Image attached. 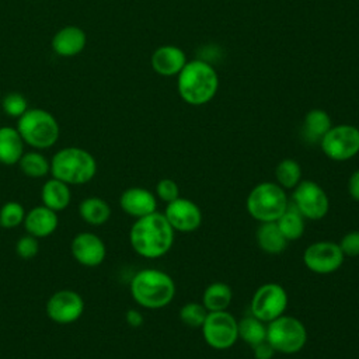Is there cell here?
Segmentation results:
<instances>
[{
	"mask_svg": "<svg viewBox=\"0 0 359 359\" xmlns=\"http://www.w3.org/2000/svg\"><path fill=\"white\" fill-rule=\"evenodd\" d=\"M252 352H254V358L255 359H272L275 349L273 346L265 339L257 345L252 346Z\"/></svg>",
	"mask_w": 359,
	"mask_h": 359,
	"instance_id": "d590c367",
	"label": "cell"
},
{
	"mask_svg": "<svg viewBox=\"0 0 359 359\" xmlns=\"http://www.w3.org/2000/svg\"><path fill=\"white\" fill-rule=\"evenodd\" d=\"M331 116L320 108L309 111L303 121V136L310 143H317L331 129Z\"/></svg>",
	"mask_w": 359,
	"mask_h": 359,
	"instance_id": "7402d4cb",
	"label": "cell"
},
{
	"mask_svg": "<svg viewBox=\"0 0 359 359\" xmlns=\"http://www.w3.org/2000/svg\"><path fill=\"white\" fill-rule=\"evenodd\" d=\"M25 209L20 202L10 201L0 208V226L4 229H14L24 223Z\"/></svg>",
	"mask_w": 359,
	"mask_h": 359,
	"instance_id": "f546056e",
	"label": "cell"
},
{
	"mask_svg": "<svg viewBox=\"0 0 359 359\" xmlns=\"http://www.w3.org/2000/svg\"><path fill=\"white\" fill-rule=\"evenodd\" d=\"M201 328L205 342L213 349H229L238 339V321L227 310L208 311Z\"/></svg>",
	"mask_w": 359,
	"mask_h": 359,
	"instance_id": "ba28073f",
	"label": "cell"
},
{
	"mask_svg": "<svg viewBox=\"0 0 359 359\" xmlns=\"http://www.w3.org/2000/svg\"><path fill=\"white\" fill-rule=\"evenodd\" d=\"M245 206L255 220L261 223L276 222L287 209V196L276 182H261L250 191Z\"/></svg>",
	"mask_w": 359,
	"mask_h": 359,
	"instance_id": "8992f818",
	"label": "cell"
},
{
	"mask_svg": "<svg viewBox=\"0 0 359 359\" xmlns=\"http://www.w3.org/2000/svg\"><path fill=\"white\" fill-rule=\"evenodd\" d=\"M125 320L130 327L137 328L143 324V314L136 309H129L125 314Z\"/></svg>",
	"mask_w": 359,
	"mask_h": 359,
	"instance_id": "74e56055",
	"label": "cell"
},
{
	"mask_svg": "<svg viewBox=\"0 0 359 359\" xmlns=\"http://www.w3.org/2000/svg\"><path fill=\"white\" fill-rule=\"evenodd\" d=\"M164 216L174 231L181 233H192L198 230L202 223V212L199 206L195 202L181 196L167 203Z\"/></svg>",
	"mask_w": 359,
	"mask_h": 359,
	"instance_id": "5bb4252c",
	"label": "cell"
},
{
	"mask_svg": "<svg viewBox=\"0 0 359 359\" xmlns=\"http://www.w3.org/2000/svg\"><path fill=\"white\" fill-rule=\"evenodd\" d=\"M348 192L353 201L359 202V170L353 171L348 180Z\"/></svg>",
	"mask_w": 359,
	"mask_h": 359,
	"instance_id": "8d00e7d4",
	"label": "cell"
},
{
	"mask_svg": "<svg viewBox=\"0 0 359 359\" xmlns=\"http://www.w3.org/2000/svg\"><path fill=\"white\" fill-rule=\"evenodd\" d=\"M1 108L7 116L18 119L27 112L28 101L20 93H8L1 101Z\"/></svg>",
	"mask_w": 359,
	"mask_h": 359,
	"instance_id": "1f68e13d",
	"label": "cell"
},
{
	"mask_svg": "<svg viewBox=\"0 0 359 359\" xmlns=\"http://www.w3.org/2000/svg\"><path fill=\"white\" fill-rule=\"evenodd\" d=\"M187 63L185 53L174 45H163L151 55V67L161 76L178 74Z\"/></svg>",
	"mask_w": 359,
	"mask_h": 359,
	"instance_id": "ac0fdd59",
	"label": "cell"
},
{
	"mask_svg": "<svg viewBox=\"0 0 359 359\" xmlns=\"http://www.w3.org/2000/svg\"><path fill=\"white\" fill-rule=\"evenodd\" d=\"M15 252L22 259L34 258L39 252L38 238L31 234H25L22 237H20L15 243Z\"/></svg>",
	"mask_w": 359,
	"mask_h": 359,
	"instance_id": "d6a6232c",
	"label": "cell"
},
{
	"mask_svg": "<svg viewBox=\"0 0 359 359\" xmlns=\"http://www.w3.org/2000/svg\"><path fill=\"white\" fill-rule=\"evenodd\" d=\"M276 224L287 241L297 240L304 233V217L294 209L289 208L276 220Z\"/></svg>",
	"mask_w": 359,
	"mask_h": 359,
	"instance_id": "83f0119b",
	"label": "cell"
},
{
	"mask_svg": "<svg viewBox=\"0 0 359 359\" xmlns=\"http://www.w3.org/2000/svg\"><path fill=\"white\" fill-rule=\"evenodd\" d=\"M338 245L345 257H359V230L348 231Z\"/></svg>",
	"mask_w": 359,
	"mask_h": 359,
	"instance_id": "e575fe53",
	"label": "cell"
},
{
	"mask_svg": "<svg viewBox=\"0 0 359 359\" xmlns=\"http://www.w3.org/2000/svg\"><path fill=\"white\" fill-rule=\"evenodd\" d=\"M257 243L259 248L266 254H280L287 245V240L279 230L276 222L261 223L257 230Z\"/></svg>",
	"mask_w": 359,
	"mask_h": 359,
	"instance_id": "603a6c76",
	"label": "cell"
},
{
	"mask_svg": "<svg viewBox=\"0 0 359 359\" xmlns=\"http://www.w3.org/2000/svg\"><path fill=\"white\" fill-rule=\"evenodd\" d=\"M111 206L107 201L98 196H88L80 202L79 215L80 217L91 226H101L107 223L111 217Z\"/></svg>",
	"mask_w": 359,
	"mask_h": 359,
	"instance_id": "cb8c5ba5",
	"label": "cell"
},
{
	"mask_svg": "<svg viewBox=\"0 0 359 359\" xmlns=\"http://www.w3.org/2000/svg\"><path fill=\"white\" fill-rule=\"evenodd\" d=\"M50 174L67 185H84L95 177L97 161L86 149L63 147L50 158Z\"/></svg>",
	"mask_w": 359,
	"mask_h": 359,
	"instance_id": "277c9868",
	"label": "cell"
},
{
	"mask_svg": "<svg viewBox=\"0 0 359 359\" xmlns=\"http://www.w3.org/2000/svg\"><path fill=\"white\" fill-rule=\"evenodd\" d=\"M45 310L53 323L72 324L81 317L84 311V300L77 292L62 289L48 299Z\"/></svg>",
	"mask_w": 359,
	"mask_h": 359,
	"instance_id": "4fadbf2b",
	"label": "cell"
},
{
	"mask_svg": "<svg viewBox=\"0 0 359 359\" xmlns=\"http://www.w3.org/2000/svg\"><path fill=\"white\" fill-rule=\"evenodd\" d=\"M156 195L165 203H170L180 196V188L174 180L163 178L156 185Z\"/></svg>",
	"mask_w": 359,
	"mask_h": 359,
	"instance_id": "836d02e7",
	"label": "cell"
},
{
	"mask_svg": "<svg viewBox=\"0 0 359 359\" xmlns=\"http://www.w3.org/2000/svg\"><path fill=\"white\" fill-rule=\"evenodd\" d=\"M345 255L338 243L316 241L311 243L303 252V262L311 272L325 275L341 268Z\"/></svg>",
	"mask_w": 359,
	"mask_h": 359,
	"instance_id": "7c38bea8",
	"label": "cell"
},
{
	"mask_svg": "<svg viewBox=\"0 0 359 359\" xmlns=\"http://www.w3.org/2000/svg\"><path fill=\"white\" fill-rule=\"evenodd\" d=\"M86 43V32L76 25H69L59 29L52 38L53 52L63 57H72L79 55L84 49Z\"/></svg>",
	"mask_w": 359,
	"mask_h": 359,
	"instance_id": "d6986e66",
	"label": "cell"
},
{
	"mask_svg": "<svg viewBox=\"0 0 359 359\" xmlns=\"http://www.w3.org/2000/svg\"><path fill=\"white\" fill-rule=\"evenodd\" d=\"M17 130L25 144L35 150L52 147L59 139V123L56 118L42 108H28L17 121Z\"/></svg>",
	"mask_w": 359,
	"mask_h": 359,
	"instance_id": "5b68a950",
	"label": "cell"
},
{
	"mask_svg": "<svg viewBox=\"0 0 359 359\" xmlns=\"http://www.w3.org/2000/svg\"><path fill=\"white\" fill-rule=\"evenodd\" d=\"M129 243L133 251L147 259L165 255L174 243V229L164 213L153 212L135 220L129 230Z\"/></svg>",
	"mask_w": 359,
	"mask_h": 359,
	"instance_id": "6da1fadb",
	"label": "cell"
},
{
	"mask_svg": "<svg viewBox=\"0 0 359 359\" xmlns=\"http://www.w3.org/2000/svg\"><path fill=\"white\" fill-rule=\"evenodd\" d=\"M266 341L273 346L275 352L296 353L307 341L304 324L292 316H280L266 325Z\"/></svg>",
	"mask_w": 359,
	"mask_h": 359,
	"instance_id": "52a82bcc",
	"label": "cell"
},
{
	"mask_svg": "<svg viewBox=\"0 0 359 359\" xmlns=\"http://www.w3.org/2000/svg\"><path fill=\"white\" fill-rule=\"evenodd\" d=\"M18 167L22 174L29 178H43L50 172V160L41 151H24L18 161Z\"/></svg>",
	"mask_w": 359,
	"mask_h": 359,
	"instance_id": "484cf974",
	"label": "cell"
},
{
	"mask_svg": "<svg viewBox=\"0 0 359 359\" xmlns=\"http://www.w3.org/2000/svg\"><path fill=\"white\" fill-rule=\"evenodd\" d=\"M181 98L191 105H203L217 93L219 77L215 67L203 59L187 62L177 81Z\"/></svg>",
	"mask_w": 359,
	"mask_h": 359,
	"instance_id": "7a4b0ae2",
	"label": "cell"
},
{
	"mask_svg": "<svg viewBox=\"0 0 359 359\" xmlns=\"http://www.w3.org/2000/svg\"><path fill=\"white\" fill-rule=\"evenodd\" d=\"M119 206L126 215L139 219L156 212L157 199L154 194L146 188L130 187L121 194Z\"/></svg>",
	"mask_w": 359,
	"mask_h": 359,
	"instance_id": "2e32d148",
	"label": "cell"
},
{
	"mask_svg": "<svg viewBox=\"0 0 359 359\" xmlns=\"http://www.w3.org/2000/svg\"><path fill=\"white\" fill-rule=\"evenodd\" d=\"M206 316H208V310L202 303L191 302V303L184 304L180 310V320L185 325L192 327V328L202 327Z\"/></svg>",
	"mask_w": 359,
	"mask_h": 359,
	"instance_id": "4dcf8cb0",
	"label": "cell"
},
{
	"mask_svg": "<svg viewBox=\"0 0 359 359\" xmlns=\"http://www.w3.org/2000/svg\"><path fill=\"white\" fill-rule=\"evenodd\" d=\"M41 201L42 205L55 210L56 213L65 210L72 201L70 185L52 177L41 188Z\"/></svg>",
	"mask_w": 359,
	"mask_h": 359,
	"instance_id": "ffe728a7",
	"label": "cell"
},
{
	"mask_svg": "<svg viewBox=\"0 0 359 359\" xmlns=\"http://www.w3.org/2000/svg\"><path fill=\"white\" fill-rule=\"evenodd\" d=\"M275 178L283 189H293L302 178L300 164L293 158H283L275 167Z\"/></svg>",
	"mask_w": 359,
	"mask_h": 359,
	"instance_id": "f1b7e54d",
	"label": "cell"
},
{
	"mask_svg": "<svg viewBox=\"0 0 359 359\" xmlns=\"http://www.w3.org/2000/svg\"><path fill=\"white\" fill-rule=\"evenodd\" d=\"M231 299L233 292L227 283L213 282L205 289L202 294V304L208 311H223L230 306Z\"/></svg>",
	"mask_w": 359,
	"mask_h": 359,
	"instance_id": "d4e9b609",
	"label": "cell"
},
{
	"mask_svg": "<svg viewBox=\"0 0 359 359\" xmlns=\"http://www.w3.org/2000/svg\"><path fill=\"white\" fill-rule=\"evenodd\" d=\"M287 306V293L279 283L259 286L251 299V314L262 323L280 317Z\"/></svg>",
	"mask_w": 359,
	"mask_h": 359,
	"instance_id": "8fae6325",
	"label": "cell"
},
{
	"mask_svg": "<svg viewBox=\"0 0 359 359\" xmlns=\"http://www.w3.org/2000/svg\"><path fill=\"white\" fill-rule=\"evenodd\" d=\"M73 258L83 266L94 268L104 262L107 255L105 243L91 231H83L73 237L70 244Z\"/></svg>",
	"mask_w": 359,
	"mask_h": 359,
	"instance_id": "9a60e30c",
	"label": "cell"
},
{
	"mask_svg": "<svg viewBox=\"0 0 359 359\" xmlns=\"http://www.w3.org/2000/svg\"><path fill=\"white\" fill-rule=\"evenodd\" d=\"M24 140L17 128H0V163L4 165L18 164L24 154Z\"/></svg>",
	"mask_w": 359,
	"mask_h": 359,
	"instance_id": "44dd1931",
	"label": "cell"
},
{
	"mask_svg": "<svg viewBox=\"0 0 359 359\" xmlns=\"http://www.w3.org/2000/svg\"><path fill=\"white\" fill-rule=\"evenodd\" d=\"M324 154L335 161H345L359 153V129L353 125H337L320 140Z\"/></svg>",
	"mask_w": 359,
	"mask_h": 359,
	"instance_id": "9c48e42d",
	"label": "cell"
},
{
	"mask_svg": "<svg viewBox=\"0 0 359 359\" xmlns=\"http://www.w3.org/2000/svg\"><path fill=\"white\" fill-rule=\"evenodd\" d=\"M133 300L144 309H161L171 303L175 296L172 278L154 268L136 272L129 285Z\"/></svg>",
	"mask_w": 359,
	"mask_h": 359,
	"instance_id": "3957f363",
	"label": "cell"
},
{
	"mask_svg": "<svg viewBox=\"0 0 359 359\" xmlns=\"http://www.w3.org/2000/svg\"><path fill=\"white\" fill-rule=\"evenodd\" d=\"M294 209L309 220H321L330 209L325 191L314 181H300L293 188Z\"/></svg>",
	"mask_w": 359,
	"mask_h": 359,
	"instance_id": "30bf717a",
	"label": "cell"
},
{
	"mask_svg": "<svg viewBox=\"0 0 359 359\" xmlns=\"http://www.w3.org/2000/svg\"><path fill=\"white\" fill-rule=\"evenodd\" d=\"M238 338L251 348L266 339V325L257 317L247 316L238 321Z\"/></svg>",
	"mask_w": 359,
	"mask_h": 359,
	"instance_id": "4316f807",
	"label": "cell"
},
{
	"mask_svg": "<svg viewBox=\"0 0 359 359\" xmlns=\"http://www.w3.org/2000/svg\"><path fill=\"white\" fill-rule=\"evenodd\" d=\"M24 227L27 234L36 238H45L55 233L59 224L57 213L45 205H38L25 213Z\"/></svg>",
	"mask_w": 359,
	"mask_h": 359,
	"instance_id": "e0dca14e",
	"label": "cell"
}]
</instances>
